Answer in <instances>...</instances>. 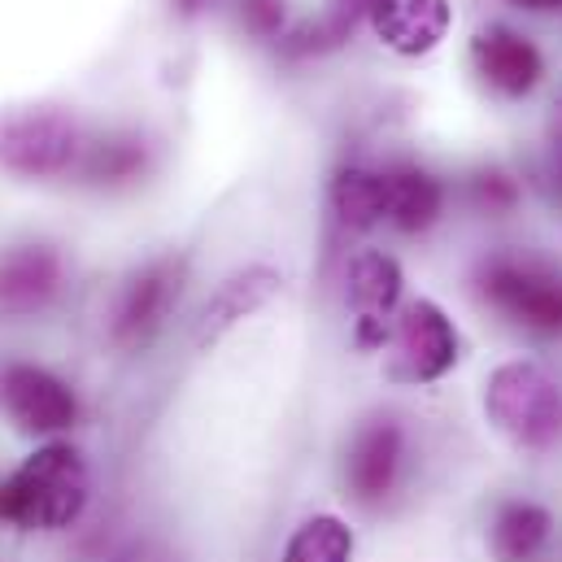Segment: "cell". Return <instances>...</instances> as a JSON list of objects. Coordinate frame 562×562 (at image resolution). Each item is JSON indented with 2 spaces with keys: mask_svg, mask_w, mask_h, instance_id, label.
I'll return each mask as SVG.
<instances>
[{
  "mask_svg": "<svg viewBox=\"0 0 562 562\" xmlns=\"http://www.w3.org/2000/svg\"><path fill=\"white\" fill-rule=\"evenodd\" d=\"M550 532H554V519H550L546 506H537V502H506L493 515L488 550H493L497 562H537L541 550L550 546Z\"/></svg>",
  "mask_w": 562,
  "mask_h": 562,
  "instance_id": "obj_15",
  "label": "cell"
},
{
  "mask_svg": "<svg viewBox=\"0 0 562 562\" xmlns=\"http://www.w3.org/2000/svg\"><path fill=\"white\" fill-rule=\"evenodd\" d=\"M353 528L340 515H310L292 528L280 562H353Z\"/></svg>",
  "mask_w": 562,
  "mask_h": 562,
  "instance_id": "obj_18",
  "label": "cell"
},
{
  "mask_svg": "<svg viewBox=\"0 0 562 562\" xmlns=\"http://www.w3.org/2000/svg\"><path fill=\"white\" fill-rule=\"evenodd\" d=\"M475 288L510 323L541 336H562V271L550 262L493 254L475 267Z\"/></svg>",
  "mask_w": 562,
  "mask_h": 562,
  "instance_id": "obj_3",
  "label": "cell"
},
{
  "mask_svg": "<svg viewBox=\"0 0 562 562\" xmlns=\"http://www.w3.org/2000/svg\"><path fill=\"white\" fill-rule=\"evenodd\" d=\"M367 4H371V0H327L318 18H310V22H301L296 31L280 35L283 53L310 57V53H331V48H340V44L353 35V26L367 18Z\"/></svg>",
  "mask_w": 562,
  "mask_h": 562,
  "instance_id": "obj_17",
  "label": "cell"
},
{
  "mask_svg": "<svg viewBox=\"0 0 562 562\" xmlns=\"http://www.w3.org/2000/svg\"><path fill=\"white\" fill-rule=\"evenodd\" d=\"M214 0H170V9L179 13V18H196V13H205Z\"/></svg>",
  "mask_w": 562,
  "mask_h": 562,
  "instance_id": "obj_23",
  "label": "cell"
},
{
  "mask_svg": "<svg viewBox=\"0 0 562 562\" xmlns=\"http://www.w3.org/2000/svg\"><path fill=\"white\" fill-rule=\"evenodd\" d=\"M240 18L258 35H280L283 26V0H240Z\"/></svg>",
  "mask_w": 562,
  "mask_h": 562,
  "instance_id": "obj_20",
  "label": "cell"
},
{
  "mask_svg": "<svg viewBox=\"0 0 562 562\" xmlns=\"http://www.w3.org/2000/svg\"><path fill=\"white\" fill-rule=\"evenodd\" d=\"M475 201L484 205V210H506V205H515V183L506 179V175H480L475 179Z\"/></svg>",
  "mask_w": 562,
  "mask_h": 562,
  "instance_id": "obj_21",
  "label": "cell"
},
{
  "mask_svg": "<svg viewBox=\"0 0 562 562\" xmlns=\"http://www.w3.org/2000/svg\"><path fill=\"white\" fill-rule=\"evenodd\" d=\"M484 415L519 449H554L562 440V389L537 362H506L484 384Z\"/></svg>",
  "mask_w": 562,
  "mask_h": 562,
  "instance_id": "obj_2",
  "label": "cell"
},
{
  "mask_svg": "<svg viewBox=\"0 0 562 562\" xmlns=\"http://www.w3.org/2000/svg\"><path fill=\"white\" fill-rule=\"evenodd\" d=\"M550 175H554V183L562 188V105H559V119H554V132H550Z\"/></svg>",
  "mask_w": 562,
  "mask_h": 562,
  "instance_id": "obj_22",
  "label": "cell"
},
{
  "mask_svg": "<svg viewBox=\"0 0 562 562\" xmlns=\"http://www.w3.org/2000/svg\"><path fill=\"white\" fill-rule=\"evenodd\" d=\"M183 280H188L183 258H157V262L140 267L114 296V314H110L114 345H123V349L148 345L175 314V305L183 296Z\"/></svg>",
  "mask_w": 562,
  "mask_h": 562,
  "instance_id": "obj_6",
  "label": "cell"
},
{
  "mask_svg": "<svg viewBox=\"0 0 562 562\" xmlns=\"http://www.w3.org/2000/svg\"><path fill=\"white\" fill-rule=\"evenodd\" d=\"M384 188H389V223L406 236L427 232L440 210H445V183L423 170L415 161H397L384 170Z\"/></svg>",
  "mask_w": 562,
  "mask_h": 562,
  "instance_id": "obj_14",
  "label": "cell"
},
{
  "mask_svg": "<svg viewBox=\"0 0 562 562\" xmlns=\"http://www.w3.org/2000/svg\"><path fill=\"white\" fill-rule=\"evenodd\" d=\"M331 214L349 232H371L389 223V188L384 170L371 166H340L331 179Z\"/></svg>",
  "mask_w": 562,
  "mask_h": 562,
  "instance_id": "obj_16",
  "label": "cell"
},
{
  "mask_svg": "<svg viewBox=\"0 0 562 562\" xmlns=\"http://www.w3.org/2000/svg\"><path fill=\"white\" fill-rule=\"evenodd\" d=\"M471 61H475V75L497 97H510V101L528 97L541 83V75H546L541 48L528 35L510 31V26H484L471 40Z\"/></svg>",
  "mask_w": 562,
  "mask_h": 562,
  "instance_id": "obj_10",
  "label": "cell"
},
{
  "mask_svg": "<svg viewBox=\"0 0 562 562\" xmlns=\"http://www.w3.org/2000/svg\"><path fill=\"white\" fill-rule=\"evenodd\" d=\"M61 292V258L48 245H13L0 254V314H40Z\"/></svg>",
  "mask_w": 562,
  "mask_h": 562,
  "instance_id": "obj_11",
  "label": "cell"
},
{
  "mask_svg": "<svg viewBox=\"0 0 562 562\" xmlns=\"http://www.w3.org/2000/svg\"><path fill=\"white\" fill-rule=\"evenodd\" d=\"M0 411L26 436H61L79 423V397L61 375L35 362H9L0 367Z\"/></svg>",
  "mask_w": 562,
  "mask_h": 562,
  "instance_id": "obj_7",
  "label": "cell"
},
{
  "mask_svg": "<svg viewBox=\"0 0 562 562\" xmlns=\"http://www.w3.org/2000/svg\"><path fill=\"white\" fill-rule=\"evenodd\" d=\"M402 267L384 249H367L349 267V305H353V340L362 349L389 345L397 301H402Z\"/></svg>",
  "mask_w": 562,
  "mask_h": 562,
  "instance_id": "obj_9",
  "label": "cell"
},
{
  "mask_svg": "<svg viewBox=\"0 0 562 562\" xmlns=\"http://www.w3.org/2000/svg\"><path fill=\"white\" fill-rule=\"evenodd\" d=\"M88 497V458L70 440H48L0 480V524L18 532H66L83 519Z\"/></svg>",
  "mask_w": 562,
  "mask_h": 562,
  "instance_id": "obj_1",
  "label": "cell"
},
{
  "mask_svg": "<svg viewBox=\"0 0 562 562\" xmlns=\"http://www.w3.org/2000/svg\"><path fill=\"white\" fill-rule=\"evenodd\" d=\"M510 4H519V9H537V13H546V9H562V0H510Z\"/></svg>",
  "mask_w": 562,
  "mask_h": 562,
  "instance_id": "obj_24",
  "label": "cell"
},
{
  "mask_svg": "<svg viewBox=\"0 0 562 562\" xmlns=\"http://www.w3.org/2000/svg\"><path fill=\"white\" fill-rule=\"evenodd\" d=\"M389 367L393 384H436L458 367V327L436 301H406L389 331Z\"/></svg>",
  "mask_w": 562,
  "mask_h": 562,
  "instance_id": "obj_4",
  "label": "cell"
},
{
  "mask_svg": "<svg viewBox=\"0 0 562 562\" xmlns=\"http://www.w3.org/2000/svg\"><path fill=\"white\" fill-rule=\"evenodd\" d=\"M144 166H148V148L136 136H110V140L101 144H88L83 148V161H79V170L92 183H127V179H140Z\"/></svg>",
  "mask_w": 562,
  "mask_h": 562,
  "instance_id": "obj_19",
  "label": "cell"
},
{
  "mask_svg": "<svg viewBox=\"0 0 562 562\" xmlns=\"http://www.w3.org/2000/svg\"><path fill=\"white\" fill-rule=\"evenodd\" d=\"M367 22L393 53L423 57L445 40L453 9H449V0H371Z\"/></svg>",
  "mask_w": 562,
  "mask_h": 562,
  "instance_id": "obj_12",
  "label": "cell"
},
{
  "mask_svg": "<svg viewBox=\"0 0 562 562\" xmlns=\"http://www.w3.org/2000/svg\"><path fill=\"white\" fill-rule=\"evenodd\" d=\"M280 271H271V267H245V271H236V276H227V280L214 288V296L205 301V310H201V323H196V345H214L223 331H232L240 318H249V314H258L276 292H280Z\"/></svg>",
  "mask_w": 562,
  "mask_h": 562,
  "instance_id": "obj_13",
  "label": "cell"
},
{
  "mask_svg": "<svg viewBox=\"0 0 562 562\" xmlns=\"http://www.w3.org/2000/svg\"><path fill=\"white\" fill-rule=\"evenodd\" d=\"M406 471V431L393 415H371L353 431L349 453H345V484L353 502L362 506H384Z\"/></svg>",
  "mask_w": 562,
  "mask_h": 562,
  "instance_id": "obj_8",
  "label": "cell"
},
{
  "mask_svg": "<svg viewBox=\"0 0 562 562\" xmlns=\"http://www.w3.org/2000/svg\"><path fill=\"white\" fill-rule=\"evenodd\" d=\"M83 132L61 110H22L0 119V166L22 179H57L83 161Z\"/></svg>",
  "mask_w": 562,
  "mask_h": 562,
  "instance_id": "obj_5",
  "label": "cell"
}]
</instances>
